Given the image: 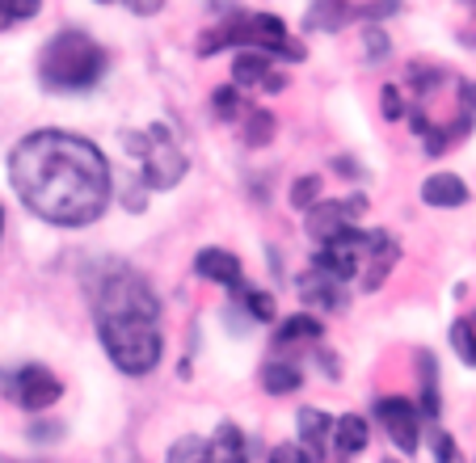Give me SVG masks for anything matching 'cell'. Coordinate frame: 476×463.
Masks as SVG:
<instances>
[{"instance_id":"1","label":"cell","mask_w":476,"mask_h":463,"mask_svg":"<svg viewBox=\"0 0 476 463\" xmlns=\"http://www.w3.org/2000/svg\"><path fill=\"white\" fill-rule=\"evenodd\" d=\"M9 178L22 203L59 228H84L110 203V161L68 131L26 135L9 156Z\"/></svg>"},{"instance_id":"2","label":"cell","mask_w":476,"mask_h":463,"mask_svg":"<svg viewBox=\"0 0 476 463\" xmlns=\"http://www.w3.org/2000/svg\"><path fill=\"white\" fill-rule=\"evenodd\" d=\"M106 72V51L84 30H59L39 55V81L51 93H84Z\"/></svg>"},{"instance_id":"3","label":"cell","mask_w":476,"mask_h":463,"mask_svg":"<svg viewBox=\"0 0 476 463\" xmlns=\"http://www.w3.org/2000/svg\"><path fill=\"white\" fill-rule=\"evenodd\" d=\"M84 291H89L98 320H106V316H152L156 320L160 316L156 291L126 261H98L84 274Z\"/></svg>"},{"instance_id":"4","label":"cell","mask_w":476,"mask_h":463,"mask_svg":"<svg viewBox=\"0 0 476 463\" xmlns=\"http://www.w3.org/2000/svg\"><path fill=\"white\" fill-rule=\"evenodd\" d=\"M98 333L110 363L126 375H148L160 363L165 341H160V328L152 316H106V320H98Z\"/></svg>"},{"instance_id":"5","label":"cell","mask_w":476,"mask_h":463,"mask_svg":"<svg viewBox=\"0 0 476 463\" xmlns=\"http://www.w3.org/2000/svg\"><path fill=\"white\" fill-rule=\"evenodd\" d=\"M220 47H253V51H270V55H282V59H304V47L287 39V26L282 17H270V13H240L237 22H224L215 26L207 39L198 42L203 55H215Z\"/></svg>"},{"instance_id":"6","label":"cell","mask_w":476,"mask_h":463,"mask_svg":"<svg viewBox=\"0 0 476 463\" xmlns=\"http://www.w3.org/2000/svg\"><path fill=\"white\" fill-rule=\"evenodd\" d=\"M123 144L131 156H140V173L152 190H169V186H177V181L186 178V156H182V148L173 144L169 127L156 123V127H148V131H126Z\"/></svg>"},{"instance_id":"7","label":"cell","mask_w":476,"mask_h":463,"mask_svg":"<svg viewBox=\"0 0 476 463\" xmlns=\"http://www.w3.org/2000/svg\"><path fill=\"white\" fill-rule=\"evenodd\" d=\"M169 463H249L245 455V434L237 425H220L215 438H182L169 450Z\"/></svg>"},{"instance_id":"8","label":"cell","mask_w":476,"mask_h":463,"mask_svg":"<svg viewBox=\"0 0 476 463\" xmlns=\"http://www.w3.org/2000/svg\"><path fill=\"white\" fill-rule=\"evenodd\" d=\"M9 392H13V400L22 409H51L59 396H64V383L47 367L34 363V367H22L13 380H9Z\"/></svg>"},{"instance_id":"9","label":"cell","mask_w":476,"mask_h":463,"mask_svg":"<svg viewBox=\"0 0 476 463\" xmlns=\"http://www.w3.org/2000/svg\"><path fill=\"white\" fill-rule=\"evenodd\" d=\"M367 211V198L363 194H351V198H337V203H316L308 211V228L316 240H333L342 228H351V219H359Z\"/></svg>"},{"instance_id":"10","label":"cell","mask_w":476,"mask_h":463,"mask_svg":"<svg viewBox=\"0 0 476 463\" xmlns=\"http://www.w3.org/2000/svg\"><path fill=\"white\" fill-rule=\"evenodd\" d=\"M376 413H379V422L388 425V434H393V442L405 455H413L418 450V413H413V405H409L405 396H384L376 405Z\"/></svg>"},{"instance_id":"11","label":"cell","mask_w":476,"mask_h":463,"mask_svg":"<svg viewBox=\"0 0 476 463\" xmlns=\"http://www.w3.org/2000/svg\"><path fill=\"white\" fill-rule=\"evenodd\" d=\"M299 291H304V303H312V308H329V312H342L346 308V295H342V286H337V278H329V274L312 270L299 278Z\"/></svg>"},{"instance_id":"12","label":"cell","mask_w":476,"mask_h":463,"mask_svg":"<svg viewBox=\"0 0 476 463\" xmlns=\"http://www.w3.org/2000/svg\"><path fill=\"white\" fill-rule=\"evenodd\" d=\"M198 278H211V283H224V286H240V261L224 249H203L195 258Z\"/></svg>"},{"instance_id":"13","label":"cell","mask_w":476,"mask_h":463,"mask_svg":"<svg viewBox=\"0 0 476 463\" xmlns=\"http://www.w3.org/2000/svg\"><path fill=\"white\" fill-rule=\"evenodd\" d=\"M333 417H325L321 409H304L299 413V434H304V442H308L312 459H325L329 455V447H333Z\"/></svg>"},{"instance_id":"14","label":"cell","mask_w":476,"mask_h":463,"mask_svg":"<svg viewBox=\"0 0 476 463\" xmlns=\"http://www.w3.org/2000/svg\"><path fill=\"white\" fill-rule=\"evenodd\" d=\"M421 198L430 206H463L468 203V186L455 173H435V178H426V186H421Z\"/></svg>"},{"instance_id":"15","label":"cell","mask_w":476,"mask_h":463,"mask_svg":"<svg viewBox=\"0 0 476 463\" xmlns=\"http://www.w3.org/2000/svg\"><path fill=\"white\" fill-rule=\"evenodd\" d=\"M270 51H253V47H245V51H237V64H232V81L240 84H266L274 72H270Z\"/></svg>"},{"instance_id":"16","label":"cell","mask_w":476,"mask_h":463,"mask_svg":"<svg viewBox=\"0 0 476 463\" xmlns=\"http://www.w3.org/2000/svg\"><path fill=\"white\" fill-rule=\"evenodd\" d=\"M367 442H371V434H367V422L359 417V413L337 417V425H333V450L337 455H359V450H367Z\"/></svg>"},{"instance_id":"17","label":"cell","mask_w":476,"mask_h":463,"mask_svg":"<svg viewBox=\"0 0 476 463\" xmlns=\"http://www.w3.org/2000/svg\"><path fill=\"white\" fill-rule=\"evenodd\" d=\"M354 17H359V9L346 4V0H316L312 13L304 17V26L308 30H342L346 22H354Z\"/></svg>"},{"instance_id":"18","label":"cell","mask_w":476,"mask_h":463,"mask_svg":"<svg viewBox=\"0 0 476 463\" xmlns=\"http://www.w3.org/2000/svg\"><path fill=\"white\" fill-rule=\"evenodd\" d=\"M262 383H266V392H274V396L299 392V383H304V371L291 367V363H270V367L262 371Z\"/></svg>"},{"instance_id":"19","label":"cell","mask_w":476,"mask_h":463,"mask_svg":"<svg viewBox=\"0 0 476 463\" xmlns=\"http://www.w3.org/2000/svg\"><path fill=\"white\" fill-rule=\"evenodd\" d=\"M325 328H321V320L316 316H291V320H282V328H279V341L287 345V341H316Z\"/></svg>"},{"instance_id":"20","label":"cell","mask_w":476,"mask_h":463,"mask_svg":"<svg viewBox=\"0 0 476 463\" xmlns=\"http://www.w3.org/2000/svg\"><path fill=\"white\" fill-rule=\"evenodd\" d=\"M270 139H274V114H270V109H257V114H249L245 144H249V148H266Z\"/></svg>"},{"instance_id":"21","label":"cell","mask_w":476,"mask_h":463,"mask_svg":"<svg viewBox=\"0 0 476 463\" xmlns=\"http://www.w3.org/2000/svg\"><path fill=\"white\" fill-rule=\"evenodd\" d=\"M451 345H455V354H460L468 367H476V325L472 320H455V325H451Z\"/></svg>"},{"instance_id":"22","label":"cell","mask_w":476,"mask_h":463,"mask_svg":"<svg viewBox=\"0 0 476 463\" xmlns=\"http://www.w3.org/2000/svg\"><path fill=\"white\" fill-rule=\"evenodd\" d=\"M421 363V409L438 417V388H435V358L430 354H418Z\"/></svg>"},{"instance_id":"23","label":"cell","mask_w":476,"mask_h":463,"mask_svg":"<svg viewBox=\"0 0 476 463\" xmlns=\"http://www.w3.org/2000/svg\"><path fill=\"white\" fill-rule=\"evenodd\" d=\"M321 203V178H299L291 186V206L295 211H312Z\"/></svg>"},{"instance_id":"24","label":"cell","mask_w":476,"mask_h":463,"mask_svg":"<svg viewBox=\"0 0 476 463\" xmlns=\"http://www.w3.org/2000/svg\"><path fill=\"white\" fill-rule=\"evenodd\" d=\"M39 13V0H0V26H13Z\"/></svg>"},{"instance_id":"25","label":"cell","mask_w":476,"mask_h":463,"mask_svg":"<svg viewBox=\"0 0 476 463\" xmlns=\"http://www.w3.org/2000/svg\"><path fill=\"white\" fill-rule=\"evenodd\" d=\"M266 459L270 463H316V459H312V450L304 447V442H282V447H270Z\"/></svg>"},{"instance_id":"26","label":"cell","mask_w":476,"mask_h":463,"mask_svg":"<svg viewBox=\"0 0 476 463\" xmlns=\"http://www.w3.org/2000/svg\"><path fill=\"white\" fill-rule=\"evenodd\" d=\"M237 109H240V93L232 84H228V89H215V114H220V118H232Z\"/></svg>"},{"instance_id":"27","label":"cell","mask_w":476,"mask_h":463,"mask_svg":"<svg viewBox=\"0 0 476 463\" xmlns=\"http://www.w3.org/2000/svg\"><path fill=\"white\" fill-rule=\"evenodd\" d=\"M363 42H367V55H371V59H384V55H388V34H384L379 26L367 30Z\"/></svg>"},{"instance_id":"28","label":"cell","mask_w":476,"mask_h":463,"mask_svg":"<svg viewBox=\"0 0 476 463\" xmlns=\"http://www.w3.org/2000/svg\"><path fill=\"white\" fill-rule=\"evenodd\" d=\"M401 13V0H371V4H359V17H393Z\"/></svg>"},{"instance_id":"29","label":"cell","mask_w":476,"mask_h":463,"mask_svg":"<svg viewBox=\"0 0 476 463\" xmlns=\"http://www.w3.org/2000/svg\"><path fill=\"white\" fill-rule=\"evenodd\" d=\"M245 300H249V312L257 316V320H270V316H274V300L262 295V291H253V295H245Z\"/></svg>"},{"instance_id":"30","label":"cell","mask_w":476,"mask_h":463,"mask_svg":"<svg viewBox=\"0 0 476 463\" xmlns=\"http://www.w3.org/2000/svg\"><path fill=\"white\" fill-rule=\"evenodd\" d=\"M401 114H405V106H401V89H393V84H388V89H384V118H401Z\"/></svg>"},{"instance_id":"31","label":"cell","mask_w":476,"mask_h":463,"mask_svg":"<svg viewBox=\"0 0 476 463\" xmlns=\"http://www.w3.org/2000/svg\"><path fill=\"white\" fill-rule=\"evenodd\" d=\"M435 463H455V442H451V434H443V430L435 434Z\"/></svg>"},{"instance_id":"32","label":"cell","mask_w":476,"mask_h":463,"mask_svg":"<svg viewBox=\"0 0 476 463\" xmlns=\"http://www.w3.org/2000/svg\"><path fill=\"white\" fill-rule=\"evenodd\" d=\"M160 4H165V0H131V9H135V13H143V17L160 13Z\"/></svg>"},{"instance_id":"33","label":"cell","mask_w":476,"mask_h":463,"mask_svg":"<svg viewBox=\"0 0 476 463\" xmlns=\"http://www.w3.org/2000/svg\"><path fill=\"white\" fill-rule=\"evenodd\" d=\"M262 89H266V93H279V89H287V76H270Z\"/></svg>"},{"instance_id":"34","label":"cell","mask_w":476,"mask_h":463,"mask_svg":"<svg viewBox=\"0 0 476 463\" xmlns=\"http://www.w3.org/2000/svg\"><path fill=\"white\" fill-rule=\"evenodd\" d=\"M0 228H4V211H0Z\"/></svg>"},{"instance_id":"35","label":"cell","mask_w":476,"mask_h":463,"mask_svg":"<svg viewBox=\"0 0 476 463\" xmlns=\"http://www.w3.org/2000/svg\"><path fill=\"white\" fill-rule=\"evenodd\" d=\"M472 325H476V316H472Z\"/></svg>"},{"instance_id":"36","label":"cell","mask_w":476,"mask_h":463,"mask_svg":"<svg viewBox=\"0 0 476 463\" xmlns=\"http://www.w3.org/2000/svg\"><path fill=\"white\" fill-rule=\"evenodd\" d=\"M388 463H396V459H388Z\"/></svg>"}]
</instances>
